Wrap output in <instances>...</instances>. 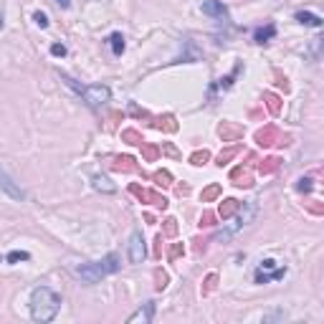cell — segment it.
<instances>
[{
    "instance_id": "41",
    "label": "cell",
    "mask_w": 324,
    "mask_h": 324,
    "mask_svg": "<svg viewBox=\"0 0 324 324\" xmlns=\"http://www.w3.org/2000/svg\"><path fill=\"white\" fill-rule=\"evenodd\" d=\"M273 76H276V84H279V86H284V91H289V84H286V79H284L279 71H273Z\"/></svg>"
},
{
    "instance_id": "33",
    "label": "cell",
    "mask_w": 324,
    "mask_h": 324,
    "mask_svg": "<svg viewBox=\"0 0 324 324\" xmlns=\"http://www.w3.org/2000/svg\"><path fill=\"white\" fill-rule=\"evenodd\" d=\"M28 259H31V254H28V251H10V254L5 256L8 263H18V261H28Z\"/></svg>"
},
{
    "instance_id": "6",
    "label": "cell",
    "mask_w": 324,
    "mask_h": 324,
    "mask_svg": "<svg viewBox=\"0 0 324 324\" xmlns=\"http://www.w3.org/2000/svg\"><path fill=\"white\" fill-rule=\"evenodd\" d=\"M130 193L134 197H139L142 203H149V205H157V208H167L170 203H167V197H162L160 193H155V190H147V188H142V185H137V183H132L130 185Z\"/></svg>"
},
{
    "instance_id": "12",
    "label": "cell",
    "mask_w": 324,
    "mask_h": 324,
    "mask_svg": "<svg viewBox=\"0 0 324 324\" xmlns=\"http://www.w3.org/2000/svg\"><path fill=\"white\" fill-rule=\"evenodd\" d=\"M0 190H5V193L10 195V197H15V200H26V193H23V190H20V188H18V185H15L8 175H5V170H3V167H0Z\"/></svg>"
},
{
    "instance_id": "43",
    "label": "cell",
    "mask_w": 324,
    "mask_h": 324,
    "mask_svg": "<svg viewBox=\"0 0 324 324\" xmlns=\"http://www.w3.org/2000/svg\"><path fill=\"white\" fill-rule=\"evenodd\" d=\"M165 152H167V155H172V157H178V149H175L172 144H165Z\"/></svg>"
},
{
    "instance_id": "26",
    "label": "cell",
    "mask_w": 324,
    "mask_h": 324,
    "mask_svg": "<svg viewBox=\"0 0 324 324\" xmlns=\"http://www.w3.org/2000/svg\"><path fill=\"white\" fill-rule=\"evenodd\" d=\"M152 180H155L157 185H162V188H170V185H172V175H170L167 170H157V172L152 175Z\"/></svg>"
},
{
    "instance_id": "3",
    "label": "cell",
    "mask_w": 324,
    "mask_h": 324,
    "mask_svg": "<svg viewBox=\"0 0 324 324\" xmlns=\"http://www.w3.org/2000/svg\"><path fill=\"white\" fill-rule=\"evenodd\" d=\"M256 142H259L261 147H284V144L291 142V137L289 134H281L273 124H268V127L256 132Z\"/></svg>"
},
{
    "instance_id": "40",
    "label": "cell",
    "mask_w": 324,
    "mask_h": 324,
    "mask_svg": "<svg viewBox=\"0 0 324 324\" xmlns=\"http://www.w3.org/2000/svg\"><path fill=\"white\" fill-rule=\"evenodd\" d=\"M130 109H132V114H134V117H144V119H149V114H147V112H144V109H139V107H137V104H132Z\"/></svg>"
},
{
    "instance_id": "16",
    "label": "cell",
    "mask_w": 324,
    "mask_h": 324,
    "mask_svg": "<svg viewBox=\"0 0 324 324\" xmlns=\"http://www.w3.org/2000/svg\"><path fill=\"white\" fill-rule=\"evenodd\" d=\"M302 26H309V28H322V18L319 15H314V13H307V10H299L296 15H294Z\"/></svg>"
},
{
    "instance_id": "20",
    "label": "cell",
    "mask_w": 324,
    "mask_h": 324,
    "mask_svg": "<svg viewBox=\"0 0 324 324\" xmlns=\"http://www.w3.org/2000/svg\"><path fill=\"white\" fill-rule=\"evenodd\" d=\"M238 152H241V144H233V147H228V149H223V152L218 155V160H215V165H218V167H223V165H228V162H231V160H233V157H236Z\"/></svg>"
},
{
    "instance_id": "10",
    "label": "cell",
    "mask_w": 324,
    "mask_h": 324,
    "mask_svg": "<svg viewBox=\"0 0 324 324\" xmlns=\"http://www.w3.org/2000/svg\"><path fill=\"white\" fill-rule=\"evenodd\" d=\"M231 180H233V185H238V188H254V178H251L248 167H243V165H238V167L231 170Z\"/></svg>"
},
{
    "instance_id": "44",
    "label": "cell",
    "mask_w": 324,
    "mask_h": 324,
    "mask_svg": "<svg viewBox=\"0 0 324 324\" xmlns=\"http://www.w3.org/2000/svg\"><path fill=\"white\" fill-rule=\"evenodd\" d=\"M188 193H190L188 185H178V195H188Z\"/></svg>"
},
{
    "instance_id": "38",
    "label": "cell",
    "mask_w": 324,
    "mask_h": 324,
    "mask_svg": "<svg viewBox=\"0 0 324 324\" xmlns=\"http://www.w3.org/2000/svg\"><path fill=\"white\" fill-rule=\"evenodd\" d=\"M273 268H276V261L273 259H263L259 266V271H273Z\"/></svg>"
},
{
    "instance_id": "35",
    "label": "cell",
    "mask_w": 324,
    "mask_h": 324,
    "mask_svg": "<svg viewBox=\"0 0 324 324\" xmlns=\"http://www.w3.org/2000/svg\"><path fill=\"white\" fill-rule=\"evenodd\" d=\"M215 218H218L215 213H210V210H205V213L200 215V223H197V226H200V228H210V226H215Z\"/></svg>"
},
{
    "instance_id": "8",
    "label": "cell",
    "mask_w": 324,
    "mask_h": 324,
    "mask_svg": "<svg viewBox=\"0 0 324 324\" xmlns=\"http://www.w3.org/2000/svg\"><path fill=\"white\" fill-rule=\"evenodd\" d=\"M218 134L223 142H238L243 137V127L236 124V122H220L218 124Z\"/></svg>"
},
{
    "instance_id": "14",
    "label": "cell",
    "mask_w": 324,
    "mask_h": 324,
    "mask_svg": "<svg viewBox=\"0 0 324 324\" xmlns=\"http://www.w3.org/2000/svg\"><path fill=\"white\" fill-rule=\"evenodd\" d=\"M112 170H117V172H134L137 170V165H134V160H132L130 155H122V157H112Z\"/></svg>"
},
{
    "instance_id": "45",
    "label": "cell",
    "mask_w": 324,
    "mask_h": 324,
    "mask_svg": "<svg viewBox=\"0 0 324 324\" xmlns=\"http://www.w3.org/2000/svg\"><path fill=\"white\" fill-rule=\"evenodd\" d=\"M56 3H59V5L64 8V10H66V8H68V5H71V0H56Z\"/></svg>"
},
{
    "instance_id": "2",
    "label": "cell",
    "mask_w": 324,
    "mask_h": 324,
    "mask_svg": "<svg viewBox=\"0 0 324 324\" xmlns=\"http://www.w3.org/2000/svg\"><path fill=\"white\" fill-rule=\"evenodd\" d=\"M119 266H122V259H119L117 254H109V256H104L102 261L81 263V266L76 268V276L84 279L86 284H96L99 279H104V276H109V273H117Z\"/></svg>"
},
{
    "instance_id": "21",
    "label": "cell",
    "mask_w": 324,
    "mask_h": 324,
    "mask_svg": "<svg viewBox=\"0 0 324 324\" xmlns=\"http://www.w3.org/2000/svg\"><path fill=\"white\" fill-rule=\"evenodd\" d=\"M279 165H281V160H279V157H266V160H261L259 172H261V175H271V172H276V170H279Z\"/></svg>"
},
{
    "instance_id": "9",
    "label": "cell",
    "mask_w": 324,
    "mask_h": 324,
    "mask_svg": "<svg viewBox=\"0 0 324 324\" xmlns=\"http://www.w3.org/2000/svg\"><path fill=\"white\" fill-rule=\"evenodd\" d=\"M203 13L215 18V20H226L228 18V8L223 5V0H205L203 3Z\"/></svg>"
},
{
    "instance_id": "4",
    "label": "cell",
    "mask_w": 324,
    "mask_h": 324,
    "mask_svg": "<svg viewBox=\"0 0 324 324\" xmlns=\"http://www.w3.org/2000/svg\"><path fill=\"white\" fill-rule=\"evenodd\" d=\"M254 215H256V205H254V203H248V205H246V210H241V208H238V220H236V223H233L228 231H220V233L215 236V241H228V238H231L236 231L246 228V226L254 220Z\"/></svg>"
},
{
    "instance_id": "23",
    "label": "cell",
    "mask_w": 324,
    "mask_h": 324,
    "mask_svg": "<svg viewBox=\"0 0 324 324\" xmlns=\"http://www.w3.org/2000/svg\"><path fill=\"white\" fill-rule=\"evenodd\" d=\"M200 197H203V203H213V200H218V197H220V185H218V183H210V185L203 190Z\"/></svg>"
},
{
    "instance_id": "34",
    "label": "cell",
    "mask_w": 324,
    "mask_h": 324,
    "mask_svg": "<svg viewBox=\"0 0 324 324\" xmlns=\"http://www.w3.org/2000/svg\"><path fill=\"white\" fill-rule=\"evenodd\" d=\"M312 188H314V178H299V183H296L299 193H312Z\"/></svg>"
},
{
    "instance_id": "30",
    "label": "cell",
    "mask_w": 324,
    "mask_h": 324,
    "mask_svg": "<svg viewBox=\"0 0 324 324\" xmlns=\"http://www.w3.org/2000/svg\"><path fill=\"white\" fill-rule=\"evenodd\" d=\"M208 160H210V152H208V149H197V152H193V155H190V162H193L195 167L205 165Z\"/></svg>"
},
{
    "instance_id": "27",
    "label": "cell",
    "mask_w": 324,
    "mask_h": 324,
    "mask_svg": "<svg viewBox=\"0 0 324 324\" xmlns=\"http://www.w3.org/2000/svg\"><path fill=\"white\" fill-rule=\"evenodd\" d=\"M122 142H127V144H144L142 134H139L137 130H124L122 132Z\"/></svg>"
},
{
    "instance_id": "29",
    "label": "cell",
    "mask_w": 324,
    "mask_h": 324,
    "mask_svg": "<svg viewBox=\"0 0 324 324\" xmlns=\"http://www.w3.org/2000/svg\"><path fill=\"white\" fill-rule=\"evenodd\" d=\"M215 286H218V276H215V273H208V279L203 281V296L213 294V291H215Z\"/></svg>"
},
{
    "instance_id": "32",
    "label": "cell",
    "mask_w": 324,
    "mask_h": 324,
    "mask_svg": "<svg viewBox=\"0 0 324 324\" xmlns=\"http://www.w3.org/2000/svg\"><path fill=\"white\" fill-rule=\"evenodd\" d=\"M183 254H185V246H183V243H172L170 251H167V261H178Z\"/></svg>"
},
{
    "instance_id": "39",
    "label": "cell",
    "mask_w": 324,
    "mask_h": 324,
    "mask_svg": "<svg viewBox=\"0 0 324 324\" xmlns=\"http://www.w3.org/2000/svg\"><path fill=\"white\" fill-rule=\"evenodd\" d=\"M51 54H54V56H66V46L64 43H54V46H51Z\"/></svg>"
},
{
    "instance_id": "11",
    "label": "cell",
    "mask_w": 324,
    "mask_h": 324,
    "mask_svg": "<svg viewBox=\"0 0 324 324\" xmlns=\"http://www.w3.org/2000/svg\"><path fill=\"white\" fill-rule=\"evenodd\" d=\"M152 314H155V302H147L144 307H139L134 314H130V317H127V322H130V324H137V322L149 324V322H152Z\"/></svg>"
},
{
    "instance_id": "36",
    "label": "cell",
    "mask_w": 324,
    "mask_h": 324,
    "mask_svg": "<svg viewBox=\"0 0 324 324\" xmlns=\"http://www.w3.org/2000/svg\"><path fill=\"white\" fill-rule=\"evenodd\" d=\"M33 20H36V26H38V28H48V15H46V13H41V10H38V13L33 15Z\"/></svg>"
},
{
    "instance_id": "5",
    "label": "cell",
    "mask_w": 324,
    "mask_h": 324,
    "mask_svg": "<svg viewBox=\"0 0 324 324\" xmlns=\"http://www.w3.org/2000/svg\"><path fill=\"white\" fill-rule=\"evenodd\" d=\"M79 94L84 96V102H86L91 109H99L104 102H109V89H107V86H81Z\"/></svg>"
},
{
    "instance_id": "22",
    "label": "cell",
    "mask_w": 324,
    "mask_h": 324,
    "mask_svg": "<svg viewBox=\"0 0 324 324\" xmlns=\"http://www.w3.org/2000/svg\"><path fill=\"white\" fill-rule=\"evenodd\" d=\"M263 102H266V107H268V112L276 117L279 112H281V99L276 96V94H271V91H266L263 94Z\"/></svg>"
},
{
    "instance_id": "37",
    "label": "cell",
    "mask_w": 324,
    "mask_h": 324,
    "mask_svg": "<svg viewBox=\"0 0 324 324\" xmlns=\"http://www.w3.org/2000/svg\"><path fill=\"white\" fill-rule=\"evenodd\" d=\"M238 71H241V66H236V68H233V73H231V76H226V79H220V86H226V89H228V86H231V84H233V79H236V73H238Z\"/></svg>"
},
{
    "instance_id": "42",
    "label": "cell",
    "mask_w": 324,
    "mask_h": 324,
    "mask_svg": "<svg viewBox=\"0 0 324 324\" xmlns=\"http://www.w3.org/2000/svg\"><path fill=\"white\" fill-rule=\"evenodd\" d=\"M155 243H157V246H155V256H160V254H162V236H157Z\"/></svg>"
},
{
    "instance_id": "18",
    "label": "cell",
    "mask_w": 324,
    "mask_h": 324,
    "mask_svg": "<svg viewBox=\"0 0 324 324\" xmlns=\"http://www.w3.org/2000/svg\"><path fill=\"white\" fill-rule=\"evenodd\" d=\"M152 127L155 130H162V132H178V122H175L172 114H165V117H157L152 122Z\"/></svg>"
},
{
    "instance_id": "24",
    "label": "cell",
    "mask_w": 324,
    "mask_h": 324,
    "mask_svg": "<svg viewBox=\"0 0 324 324\" xmlns=\"http://www.w3.org/2000/svg\"><path fill=\"white\" fill-rule=\"evenodd\" d=\"M91 183H94V188H96L99 193H114V190H117V188H114V185H112L107 178H102V175H96Z\"/></svg>"
},
{
    "instance_id": "28",
    "label": "cell",
    "mask_w": 324,
    "mask_h": 324,
    "mask_svg": "<svg viewBox=\"0 0 324 324\" xmlns=\"http://www.w3.org/2000/svg\"><path fill=\"white\" fill-rule=\"evenodd\" d=\"M167 281H170V276H167L162 268H155V289H157V291L167 289Z\"/></svg>"
},
{
    "instance_id": "17",
    "label": "cell",
    "mask_w": 324,
    "mask_h": 324,
    "mask_svg": "<svg viewBox=\"0 0 324 324\" xmlns=\"http://www.w3.org/2000/svg\"><path fill=\"white\" fill-rule=\"evenodd\" d=\"M286 276V266L284 268H273L271 273H266V271H256V284H268V281H279V279H284Z\"/></svg>"
},
{
    "instance_id": "46",
    "label": "cell",
    "mask_w": 324,
    "mask_h": 324,
    "mask_svg": "<svg viewBox=\"0 0 324 324\" xmlns=\"http://www.w3.org/2000/svg\"><path fill=\"white\" fill-rule=\"evenodd\" d=\"M3 23H5V20H3V3H0V28H3Z\"/></svg>"
},
{
    "instance_id": "25",
    "label": "cell",
    "mask_w": 324,
    "mask_h": 324,
    "mask_svg": "<svg viewBox=\"0 0 324 324\" xmlns=\"http://www.w3.org/2000/svg\"><path fill=\"white\" fill-rule=\"evenodd\" d=\"M160 147H155V144H142V157L147 160V162H155L157 157H160Z\"/></svg>"
},
{
    "instance_id": "15",
    "label": "cell",
    "mask_w": 324,
    "mask_h": 324,
    "mask_svg": "<svg viewBox=\"0 0 324 324\" xmlns=\"http://www.w3.org/2000/svg\"><path fill=\"white\" fill-rule=\"evenodd\" d=\"M273 36H276V26H273V23H266V26H261V28H256V31H254V41H256L259 46L268 43Z\"/></svg>"
},
{
    "instance_id": "7",
    "label": "cell",
    "mask_w": 324,
    "mask_h": 324,
    "mask_svg": "<svg viewBox=\"0 0 324 324\" xmlns=\"http://www.w3.org/2000/svg\"><path fill=\"white\" fill-rule=\"evenodd\" d=\"M147 256V251H144V238H142V233L139 231H134L130 238V261L132 263H142Z\"/></svg>"
},
{
    "instance_id": "1",
    "label": "cell",
    "mask_w": 324,
    "mask_h": 324,
    "mask_svg": "<svg viewBox=\"0 0 324 324\" xmlns=\"http://www.w3.org/2000/svg\"><path fill=\"white\" fill-rule=\"evenodd\" d=\"M59 309H61V296L54 289H48V286L33 289V294H31V317L36 322H51L59 314Z\"/></svg>"
},
{
    "instance_id": "13",
    "label": "cell",
    "mask_w": 324,
    "mask_h": 324,
    "mask_svg": "<svg viewBox=\"0 0 324 324\" xmlns=\"http://www.w3.org/2000/svg\"><path fill=\"white\" fill-rule=\"evenodd\" d=\"M238 208H241V203H238L236 197H226V200L220 203V208H218V218L228 220V218H233V215L238 213Z\"/></svg>"
},
{
    "instance_id": "31",
    "label": "cell",
    "mask_w": 324,
    "mask_h": 324,
    "mask_svg": "<svg viewBox=\"0 0 324 324\" xmlns=\"http://www.w3.org/2000/svg\"><path fill=\"white\" fill-rule=\"evenodd\" d=\"M162 236H170V238L178 236V220H175V218H167V220H165V226H162Z\"/></svg>"
},
{
    "instance_id": "19",
    "label": "cell",
    "mask_w": 324,
    "mask_h": 324,
    "mask_svg": "<svg viewBox=\"0 0 324 324\" xmlns=\"http://www.w3.org/2000/svg\"><path fill=\"white\" fill-rule=\"evenodd\" d=\"M107 43L112 46V54H114V56H122V54H124V48H127V43H124V36H122V33H112V36L107 38Z\"/></svg>"
}]
</instances>
